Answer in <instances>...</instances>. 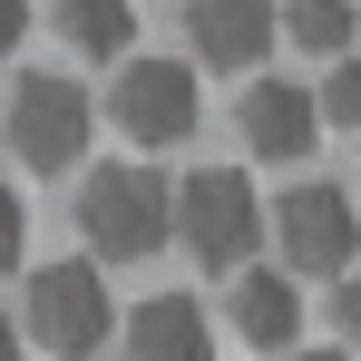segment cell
<instances>
[{
  "instance_id": "cell-1",
  "label": "cell",
  "mask_w": 361,
  "mask_h": 361,
  "mask_svg": "<svg viewBox=\"0 0 361 361\" xmlns=\"http://www.w3.org/2000/svg\"><path fill=\"white\" fill-rule=\"evenodd\" d=\"M166 244H185V264L215 274V283L264 264V195H254V176H235V166L166 176Z\"/></svg>"
},
{
  "instance_id": "cell-2",
  "label": "cell",
  "mask_w": 361,
  "mask_h": 361,
  "mask_svg": "<svg viewBox=\"0 0 361 361\" xmlns=\"http://www.w3.org/2000/svg\"><path fill=\"white\" fill-rule=\"evenodd\" d=\"M20 342H39L49 361H98L118 342V302H108V274L88 264V254H59V264H39L30 283H20Z\"/></svg>"
},
{
  "instance_id": "cell-3",
  "label": "cell",
  "mask_w": 361,
  "mask_h": 361,
  "mask_svg": "<svg viewBox=\"0 0 361 361\" xmlns=\"http://www.w3.org/2000/svg\"><path fill=\"white\" fill-rule=\"evenodd\" d=\"M264 244L283 254L293 283H342V274L361 264V205H352V185L293 176L274 205H264Z\"/></svg>"
},
{
  "instance_id": "cell-4",
  "label": "cell",
  "mask_w": 361,
  "mask_h": 361,
  "mask_svg": "<svg viewBox=\"0 0 361 361\" xmlns=\"http://www.w3.org/2000/svg\"><path fill=\"white\" fill-rule=\"evenodd\" d=\"M78 244L88 264H147L166 244V176H147V157L78 166Z\"/></svg>"
},
{
  "instance_id": "cell-5",
  "label": "cell",
  "mask_w": 361,
  "mask_h": 361,
  "mask_svg": "<svg viewBox=\"0 0 361 361\" xmlns=\"http://www.w3.org/2000/svg\"><path fill=\"white\" fill-rule=\"evenodd\" d=\"M0 137H10V157H20L30 176H78V166H88V137H98V98H88L78 78L30 68V78L10 88V108H0Z\"/></svg>"
},
{
  "instance_id": "cell-6",
  "label": "cell",
  "mask_w": 361,
  "mask_h": 361,
  "mask_svg": "<svg viewBox=\"0 0 361 361\" xmlns=\"http://www.w3.org/2000/svg\"><path fill=\"white\" fill-rule=\"evenodd\" d=\"M98 118L118 127L137 157H157V147H185V137L205 127L195 68H185V59H137V49H127V59H118V78H108V98H98Z\"/></svg>"
},
{
  "instance_id": "cell-7",
  "label": "cell",
  "mask_w": 361,
  "mask_h": 361,
  "mask_svg": "<svg viewBox=\"0 0 361 361\" xmlns=\"http://www.w3.org/2000/svg\"><path fill=\"white\" fill-rule=\"evenodd\" d=\"M264 49H274V0H185V68L264 78Z\"/></svg>"
},
{
  "instance_id": "cell-8",
  "label": "cell",
  "mask_w": 361,
  "mask_h": 361,
  "mask_svg": "<svg viewBox=\"0 0 361 361\" xmlns=\"http://www.w3.org/2000/svg\"><path fill=\"white\" fill-rule=\"evenodd\" d=\"M235 127H244V157H264V166H302V157H312V137H322L312 88H293V78H244Z\"/></svg>"
},
{
  "instance_id": "cell-9",
  "label": "cell",
  "mask_w": 361,
  "mask_h": 361,
  "mask_svg": "<svg viewBox=\"0 0 361 361\" xmlns=\"http://www.w3.org/2000/svg\"><path fill=\"white\" fill-rule=\"evenodd\" d=\"M225 322L254 352H293L302 342V283L283 264H244V274H225Z\"/></svg>"
},
{
  "instance_id": "cell-10",
  "label": "cell",
  "mask_w": 361,
  "mask_h": 361,
  "mask_svg": "<svg viewBox=\"0 0 361 361\" xmlns=\"http://www.w3.org/2000/svg\"><path fill=\"white\" fill-rule=\"evenodd\" d=\"M118 361H215V322L195 293H147L118 312Z\"/></svg>"
},
{
  "instance_id": "cell-11",
  "label": "cell",
  "mask_w": 361,
  "mask_h": 361,
  "mask_svg": "<svg viewBox=\"0 0 361 361\" xmlns=\"http://www.w3.org/2000/svg\"><path fill=\"white\" fill-rule=\"evenodd\" d=\"M49 30H59L78 59L118 68L127 49H137V0H49Z\"/></svg>"
},
{
  "instance_id": "cell-12",
  "label": "cell",
  "mask_w": 361,
  "mask_h": 361,
  "mask_svg": "<svg viewBox=\"0 0 361 361\" xmlns=\"http://www.w3.org/2000/svg\"><path fill=\"white\" fill-rule=\"evenodd\" d=\"M352 0H283L274 10V39H293L302 59H352Z\"/></svg>"
},
{
  "instance_id": "cell-13",
  "label": "cell",
  "mask_w": 361,
  "mask_h": 361,
  "mask_svg": "<svg viewBox=\"0 0 361 361\" xmlns=\"http://www.w3.org/2000/svg\"><path fill=\"white\" fill-rule=\"evenodd\" d=\"M312 118H322V127H352V137H361V59H332V68H322Z\"/></svg>"
},
{
  "instance_id": "cell-14",
  "label": "cell",
  "mask_w": 361,
  "mask_h": 361,
  "mask_svg": "<svg viewBox=\"0 0 361 361\" xmlns=\"http://www.w3.org/2000/svg\"><path fill=\"white\" fill-rule=\"evenodd\" d=\"M20 244H30V205H20V185L0 176V274L20 264Z\"/></svg>"
},
{
  "instance_id": "cell-15",
  "label": "cell",
  "mask_w": 361,
  "mask_h": 361,
  "mask_svg": "<svg viewBox=\"0 0 361 361\" xmlns=\"http://www.w3.org/2000/svg\"><path fill=\"white\" fill-rule=\"evenodd\" d=\"M332 332H342V342H361V264L332 283Z\"/></svg>"
},
{
  "instance_id": "cell-16",
  "label": "cell",
  "mask_w": 361,
  "mask_h": 361,
  "mask_svg": "<svg viewBox=\"0 0 361 361\" xmlns=\"http://www.w3.org/2000/svg\"><path fill=\"white\" fill-rule=\"evenodd\" d=\"M20 39H30V0H0V59H10Z\"/></svg>"
},
{
  "instance_id": "cell-17",
  "label": "cell",
  "mask_w": 361,
  "mask_h": 361,
  "mask_svg": "<svg viewBox=\"0 0 361 361\" xmlns=\"http://www.w3.org/2000/svg\"><path fill=\"white\" fill-rule=\"evenodd\" d=\"M0 361H30V342H20V322L0 312Z\"/></svg>"
},
{
  "instance_id": "cell-18",
  "label": "cell",
  "mask_w": 361,
  "mask_h": 361,
  "mask_svg": "<svg viewBox=\"0 0 361 361\" xmlns=\"http://www.w3.org/2000/svg\"><path fill=\"white\" fill-rule=\"evenodd\" d=\"M293 361H352V352H342V342H322V352H293Z\"/></svg>"
}]
</instances>
